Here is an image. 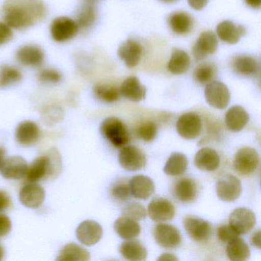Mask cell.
I'll return each instance as SVG.
<instances>
[{
    "instance_id": "cell-41",
    "label": "cell",
    "mask_w": 261,
    "mask_h": 261,
    "mask_svg": "<svg viewBox=\"0 0 261 261\" xmlns=\"http://www.w3.org/2000/svg\"><path fill=\"white\" fill-rule=\"evenodd\" d=\"M111 195L114 200L125 201L131 196L129 184L123 181L115 183L111 189Z\"/></svg>"
},
{
    "instance_id": "cell-36",
    "label": "cell",
    "mask_w": 261,
    "mask_h": 261,
    "mask_svg": "<svg viewBox=\"0 0 261 261\" xmlns=\"http://www.w3.org/2000/svg\"><path fill=\"white\" fill-rule=\"evenodd\" d=\"M94 94L99 100L108 103L117 101L121 97L120 88L113 85H96L94 88Z\"/></svg>"
},
{
    "instance_id": "cell-45",
    "label": "cell",
    "mask_w": 261,
    "mask_h": 261,
    "mask_svg": "<svg viewBox=\"0 0 261 261\" xmlns=\"http://www.w3.org/2000/svg\"><path fill=\"white\" fill-rule=\"evenodd\" d=\"M12 222L10 218L5 215H0V238H4L10 233Z\"/></svg>"
},
{
    "instance_id": "cell-44",
    "label": "cell",
    "mask_w": 261,
    "mask_h": 261,
    "mask_svg": "<svg viewBox=\"0 0 261 261\" xmlns=\"http://www.w3.org/2000/svg\"><path fill=\"white\" fill-rule=\"evenodd\" d=\"M13 37V30L7 23L0 22V46L8 43Z\"/></svg>"
},
{
    "instance_id": "cell-52",
    "label": "cell",
    "mask_w": 261,
    "mask_h": 261,
    "mask_svg": "<svg viewBox=\"0 0 261 261\" xmlns=\"http://www.w3.org/2000/svg\"><path fill=\"white\" fill-rule=\"evenodd\" d=\"M4 249L2 246L0 245V260H2L4 259Z\"/></svg>"
},
{
    "instance_id": "cell-34",
    "label": "cell",
    "mask_w": 261,
    "mask_h": 261,
    "mask_svg": "<svg viewBox=\"0 0 261 261\" xmlns=\"http://www.w3.org/2000/svg\"><path fill=\"white\" fill-rule=\"evenodd\" d=\"M193 22L189 14L186 13H175L169 19V25L174 33L184 35L192 30Z\"/></svg>"
},
{
    "instance_id": "cell-13",
    "label": "cell",
    "mask_w": 261,
    "mask_h": 261,
    "mask_svg": "<svg viewBox=\"0 0 261 261\" xmlns=\"http://www.w3.org/2000/svg\"><path fill=\"white\" fill-rule=\"evenodd\" d=\"M218 38L212 31H206L201 33L198 40L195 42L192 54L195 60L201 61L208 55H212L218 49Z\"/></svg>"
},
{
    "instance_id": "cell-43",
    "label": "cell",
    "mask_w": 261,
    "mask_h": 261,
    "mask_svg": "<svg viewBox=\"0 0 261 261\" xmlns=\"http://www.w3.org/2000/svg\"><path fill=\"white\" fill-rule=\"evenodd\" d=\"M217 235L221 242L226 244L239 238V234L230 225L220 226L217 230Z\"/></svg>"
},
{
    "instance_id": "cell-54",
    "label": "cell",
    "mask_w": 261,
    "mask_h": 261,
    "mask_svg": "<svg viewBox=\"0 0 261 261\" xmlns=\"http://www.w3.org/2000/svg\"><path fill=\"white\" fill-rule=\"evenodd\" d=\"M89 1H96V0H89Z\"/></svg>"
},
{
    "instance_id": "cell-48",
    "label": "cell",
    "mask_w": 261,
    "mask_h": 261,
    "mask_svg": "<svg viewBox=\"0 0 261 261\" xmlns=\"http://www.w3.org/2000/svg\"><path fill=\"white\" fill-rule=\"evenodd\" d=\"M251 242L254 247L260 248V230H257L252 235Z\"/></svg>"
},
{
    "instance_id": "cell-21",
    "label": "cell",
    "mask_w": 261,
    "mask_h": 261,
    "mask_svg": "<svg viewBox=\"0 0 261 261\" xmlns=\"http://www.w3.org/2000/svg\"><path fill=\"white\" fill-rule=\"evenodd\" d=\"M220 163L219 155L212 148H202L195 154V165L200 170L213 172L219 168Z\"/></svg>"
},
{
    "instance_id": "cell-29",
    "label": "cell",
    "mask_w": 261,
    "mask_h": 261,
    "mask_svg": "<svg viewBox=\"0 0 261 261\" xmlns=\"http://www.w3.org/2000/svg\"><path fill=\"white\" fill-rule=\"evenodd\" d=\"M90 259L89 252L74 243L66 244L56 258L57 260L60 261H88Z\"/></svg>"
},
{
    "instance_id": "cell-50",
    "label": "cell",
    "mask_w": 261,
    "mask_h": 261,
    "mask_svg": "<svg viewBox=\"0 0 261 261\" xmlns=\"http://www.w3.org/2000/svg\"><path fill=\"white\" fill-rule=\"evenodd\" d=\"M158 259L159 260H178V259L174 255L164 253V254L161 255V256Z\"/></svg>"
},
{
    "instance_id": "cell-14",
    "label": "cell",
    "mask_w": 261,
    "mask_h": 261,
    "mask_svg": "<svg viewBox=\"0 0 261 261\" xmlns=\"http://www.w3.org/2000/svg\"><path fill=\"white\" fill-rule=\"evenodd\" d=\"M103 229L99 223L94 221H85L81 223L76 230L77 240L84 245L93 246L101 239Z\"/></svg>"
},
{
    "instance_id": "cell-8",
    "label": "cell",
    "mask_w": 261,
    "mask_h": 261,
    "mask_svg": "<svg viewBox=\"0 0 261 261\" xmlns=\"http://www.w3.org/2000/svg\"><path fill=\"white\" fill-rule=\"evenodd\" d=\"M79 27L76 21L66 16L57 18L50 28L53 39L57 42H65L75 37Z\"/></svg>"
},
{
    "instance_id": "cell-3",
    "label": "cell",
    "mask_w": 261,
    "mask_h": 261,
    "mask_svg": "<svg viewBox=\"0 0 261 261\" xmlns=\"http://www.w3.org/2000/svg\"><path fill=\"white\" fill-rule=\"evenodd\" d=\"M259 157L257 151L251 147L240 149L233 158V168L242 175L253 173L259 166Z\"/></svg>"
},
{
    "instance_id": "cell-9",
    "label": "cell",
    "mask_w": 261,
    "mask_h": 261,
    "mask_svg": "<svg viewBox=\"0 0 261 261\" xmlns=\"http://www.w3.org/2000/svg\"><path fill=\"white\" fill-rule=\"evenodd\" d=\"M256 223V218L253 211L246 207L235 209L229 217V225L239 235L249 233Z\"/></svg>"
},
{
    "instance_id": "cell-39",
    "label": "cell",
    "mask_w": 261,
    "mask_h": 261,
    "mask_svg": "<svg viewBox=\"0 0 261 261\" xmlns=\"http://www.w3.org/2000/svg\"><path fill=\"white\" fill-rule=\"evenodd\" d=\"M122 215L135 221H140L146 218V208L137 202H131L126 204L123 210H122Z\"/></svg>"
},
{
    "instance_id": "cell-53",
    "label": "cell",
    "mask_w": 261,
    "mask_h": 261,
    "mask_svg": "<svg viewBox=\"0 0 261 261\" xmlns=\"http://www.w3.org/2000/svg\"><path fill=\"white\" fill-rule=\"evenodd\" d=\"M161 1H163V2H164V3H167V4H169V3L175 2V1H176V0H161Z\"/></svg>"
},
{
    "instance_id": "cell-38",
    "label": "cell",
    "mask_w": 261,
    "mask_h": 261,
    "mask_svg": "<svg viewBox=\"0 0 261 261\" xmlns=\"http://www.w3.org/2000/svg\"><path fill=\"white\" fill-rule=\"evenodd\" d=\"M96 19V11L91 4H83L77 14V22L79 27L88 28L94 24Z\"/></svg>"
},
{
    "instance_id": "cell-51",
    "label": "cell",
    "mask_w": 261,
    "mask_h": 261,
    "mask_svg": "<svg viewBox=\"0 0 261 261\" xmlns=\"http://www.w3.org/2000/svg\"><path fill=\"white\" fill-rule=\"evenodd\" d=\"M6 149L3 146H0V170L5 161Z\"/></svg>"
},
{
    "instance_id": "cell-31",
    "label": "cell",
    "mask_w": 261,
    "mask_h": 261,
    "mask_svg": "<svg viewBox=\"0 0 261 261\" xmlns=\"http://www.w3.org/2000/svg\"><path fill=\"white\" fill-rule=\"evenodd\" d=\"M191 61L189 55L183 50L175 48L172 51L167 68L173 74H185L190 67Z\"/></svg>"
},
{
    "instance_id": "cell-28",
    "label": "cell",
    "mask_w": 261,
    "mask_h": 261,
    "mask_svg": "<svg viewBox=\"0 0 261 261\" xmlns=\"http://www.w3.org/2000/svg\"><path fill=\"white\" fill-rule=\"evenodd\" d=\"M120 252L122 256L131 261L145 260L147 257L146 247L137 240H126L120 245Z\"/></svg>"
},
{
    "instance_id": "cell-24",
    "label": "cell",
    "mask_w": 261,
    "mask_h": 261,
    "mask_svg": "<svg viewBox=\"0 0 261 261\" xmlns=\"http://www.w3.org/2000/svg\"><path fill=\"white\" fill-rule=\"evenodd\" d=\"M40 137V129L33 121H23L18 125L16 129V139L19 144L30 146L34 144Z\"/></svg>"
},
{
    "instance_id": "cell-7",
    "label": "cell",
    "mask_w": 261,
    "mask_h": 261,
    "mask_svg": "<svg viewBox=\"0 0 261 261\" xmlns=\"http://www.w3.org/2000/svg\"><path fill=\"white\" fill-rule=\"evenodd\" d=\"M242 186L239 178L233 175H223L216 183V193L218 198L226 202H232L239 198Z\"/></svg>"
},
{
    "instance_id": "cell-25",
    "label": "cell",
    "mask_w": 261,
    "mask_h": 261,
    "mask_svg": "<svg viewBox=\"0 0 261 261\" xmlns=\"http://www.w3.org/2000/svg\"><path fill=\"white\" fill-rule=\"evenodd\" d=\"M121 95L133 102H140L145 99L146 94V87L142 85L137 77L126 79L120 88Z\"/></svg>"
},
{
    "instance_id": "cell-4",
    "label": "cell",
    "mask_w": 261,
    "mask_h": 261,
    "mask_svg": "<svg viewBox=\"0 0 261 261\" xmlns=\"http://www.w3.org/2000/svg\"><path fill=\"white\" fill-rule=\"evenodd\" d=\"M206 101L215 109L223 110L228 106L230 100L228 88L221 82H211L204 89Z\"/></svg>"
},
{
    "instance_id": "cell-12",
    "label": "cell",
    "mask_w": 261,
    "mask_h": 261,
    "mask_svg": "<svg viewBox=\"0 0 261 261\" xmlns=\"http://www.w3.org/2000/svg\"><path fill=\"white\" fill-rule=\"evenodd\" d=\"M149 218L155 222L171 221L175 216V209L169 200L156 198L152 200L148 206Z\"/></svg>"
},
{
    "instance_id": "cell-17",
    "label": "cell",
    "mask_w": 261,
    "mask_h": 261,
    "mask_svg": "<svg viewBox=\"0 0 261 261\" xmlns=\"http://www.w3.org/2000/svg\"><path fill=\"white\" fill-rule=\"evenodd\" d=\"M16 59L19 64L30 68L39 67L43 63L45 54L39 47L25 45L20 47L16 53Z\"/></svg>"
},
{
    "instance_id": "cell-2",
    "label": "cell",
    "mask_w": 261,
    "mask_h": 261,
    "mask_svg": "<svg viewBox=\"0 0 261 261\" xmlns=\"http://www.w3.org/2000/svg\"><path fill=\"white\" fill-rule=\"evenodd\" d=\"M100 133L107 140L117 148L126 146L130 140L127 127L117 117L105 119L100 125Z\"/></svg>"
},
{
    "instance_id": "cell-23",
    "label": "cell",
    "mask_w": 261,
    "mask_h": 261,
    "mask_svg": "<svg viewBox=\"0 0 261 261\" xmlns=\"http://www.w3.org/2000/svg\"><path fill=\"white\" fill-rule=\"evenodd\" d=\"M53 167L51 160L47 156H41L36 159L28 168L27 178L30 183H36L50 175L53 172Z\"/></svg>"
},
{
    "instance_id": "cell-20",
    "label": "cell",
    "mask_w": 261,
    "mask_h": 261,
    "mask_svg": "<svg viewBox=\"0 0 261 261\" xmlns=\"http://www.w3.org/2000/svg\"><path fill=\"white\" fill-rule=\"evenodd\" d=\"M173 194L181 202H193L198 196V185L192 178H181L175 183Z\"/></svg>"
},
{
    "instance_id": "cell-37",
    "label": "cell",
    "mask_w": 261,
    "mask_h": 261,
    "mask_svg": "<svg viewBox=\"0 0 261 261\" xmlns=\"http://www.w3.org/2000/svg\"><path fill=\"white\" fill-rule=\"evenodd\" d=\"M216 67L210 62H204L197 67L194 72V77L198 83L206 85L212 82L216 74Z\"/></svg>"
},
{
    "instance_id": "cell-33",
    "label": "cell",
    "mask_w": 261,
    "mask_h": 261,
    "mask_svg": "<svg viewBox=\"0 0 261 261\" xmlns=\"http://www.w3.org/2000/svg\"><path fill=\"white\" fill-rule=\"evenodd\" d=\"M188 163L186 155L181 152H173L168 159L163 170L166 175L170 176L181 175L187 169Z\"/></svg>"
},
{
    "instance_id": "cell-6",
    "label": "cell",
    "mask_w": 261,
    "mask_h": 261,
    "mask_svg": "<svg viewBox=\"0 0 261 261\" xmlns=\"http://www.w3.org/2000/svg\"><path fill=\"white\" fill-rule=\"evenodd\" d=\"M185 230L193 241L204 242L211 238L212 228L205 220L195 215H188L183 220Z\"/></svg>"
},
{
    "instance_id": "cell-19",
    "label": "cell",
    "mask_w": 261,
    "mask_h": 261,
    "mask_svg": "<svg viewBox=\"0 0 261 261\" xmlns=\"http://www.w3.org/2000/svg\"><path fill=\"white\" fill-rule=\"evenodd\" d=\"M131 195L137 199H148L155 192V184L152 179L146 175L133 177L129 182Z\"/></svg>"
},
{
    "instance_id": "cell-46",
    "label": "cell",
    "mask_w": 261,
    "mask_h": 261,
    "mask_svg": "<svg viewBox=\"0 0 261 261\" xmlns=\"http://www.w3.org/2000/svg\"><path fill=\"white\" fill-rule=\"evenodd\" d=\"M10 204V198L8 194L4 191H0V212L5 210Z\"/></svg>"
},
{
    "instance_id": "cell-16",
    "label": "cell",
    "mask_w": 261,
    "mask_h": 261,
    "mask_svg": "<svg viewBox=\"0 0 261 261\" xmlns=\"http://www.w3.org/2000/svg\"><path fill=\"white\" fill-rule=\"evenodd\" d=\"M45 192L43 188L36 183H30L21 189L19 200L25 207L37 208L45 201Z\"/></svg>"
},
{
    "instance_id": "cell-35",
    "label": "cell",
    "mask_w": 261,
    "mask_h": 261,
    "mask_svg": "<svg viewBox=\"0 0 261 261\" xmlns=\"http://www.w3.org/2000/svg\"><path fill=\"white\" fill-rule=\"evenodd\" d=\"M22 79V73L15 67L9 65L0 67V88H10L19 83Z\"/></svg>"
},
{
    "instance_id": "cell-27",
    "label": "cell",
    "mask_w": 261,
    "mask_h": 261,
    "mask_svg": "<svg viewBox=\"0 0 261 261\" xmlns=\"http://www.w3.org/2000/svg\"><path fill=\"white\" fill-rule=\"evenodd\" d=\"M116 233L124 240L134 239L141 233V227L135 220L122 216L114 223Z\"/></svg>"
},
{
    "instance_id": "cell-32",
    "label": "cell",
    "mask_w": 261,
    "mask_h": 261,
    "mask_svg": "<svg viewBox=\"0 0 261 261\" xmlns=\"http://www.w3.org/2000/svg\"><path fill=\"white\" fill-rule=\"evenodd\" d=\"M226 253L230 260L245 261L250 257V250L244 240L238 238L227 243Z\"/></svg>"
},
{
    "instance_id": "cell-47",
    "label": "cell",
    "mask_w": 261,
    "mask_h": 261,
    "mask_svg": "<svg viewBox=\"0 0 261 261\" xmlns=\"http://www.w3.org/2000/svg\"><path fill=\"white\" fill-rule=\"evenodd\" d=\"M208 2L209 0H188L189 6L198 11L203 10L207 5Z\"/></svg>"
},
{
    "instance_id": "cell-42",
    "label": "cell",
    "mask_w": 261,
    "mask_h": 261,
    "mask_svg": "<svg viewBox=\"0 0 261 261\" xmlns=\"http://www.w3.org/2000/svg\"><path fill=\"white\" fill-rule=\"evenodd\" d=\"M62 74L53 68H45L39 73V79L41 82L48 85H56L62 81Z\"/></svg>"
},
{
    "instance_id": "cell-22",
    "label": "cell",
    "mask_w": 261,
    "mask_h": 261,
    "mask_svg": "<svg viewBox=\"0 0 261 261\" xmlns=\"http://www.w3.org/2000/svg\"><path fill=\"white\" fill-rule=\"evenodd\" d=\"M216 32L223 42L234 45L246 34V29L243 25H237L231 21L226 20L218 24Z\"/></svg>"
},
{
    "instance_id": "cell-15",
    "label": "cell",
    "mask_w": 261,
    "mask_h": 261,
    "mask_svg": "<svg viewBox=\"0 0 261 261\" xmlns=\"http://www.w3.org/2000/svg\"><path fill=\"white\" fill-rule=\"evenodd\" d=\"M117 55L126 67L134 68L141 60L143 47L136 41L127 39L120 45Z\"/></svg>"
},
{
    "instance_id": "cell-40",
    "label": "cell",
    "mask_w": 261,
    "mask_h": 261,
    "mask_svg": "<svg viewBox=\"0 0 261 261\" xmlns=\"http://www.w3.org/2000/svg\"><path fill=\"white\" fill-rule=\"evenodd\" d=\"M156 124L154 122L148 121L139 126L137 134L140 140L145 142H152L157 135Z\"/></svg>"
},
{
    "instance_id": "cell-18",
    "label": "cell",
    "mask_w": 261,
    "mask_h": 261,
    "mask_svg": "<svg viewBox=\"0 0 261 261\" xmlns=\"http://www.w3.org/2000/svg\"><path fill=\"white\" fill-rule=\"evenodd\" d=\"M28 168L27 161L22 157L11 156L6 159L0 172L7 179H21L27 175Z\"/></svg>"
},
{
    "instance_id": "cell-10",
    "label": "cell",
    "mask_w": 261,
    "mask_h": 261,
    "mask_svg": "<svg viewBox=\"0 0 261 261\" xmlns=\"http://www.w3.org/2000/svg\"><path fill=\"white\" fill-rule=\"evenodd\" d=\"M154 238L160 247L166 249H174L181 244V235L175 226L168 224L155 225L153 231Z\"/></svg>"
},
{
    "instance_id": "cell-11",
    "label": "cell",
    "mask_w": 261,
    "mask_h": 261,
    "mask_svg": "<svg viewBox=\"0 0 261 261\" xmlns=\"http://www.w3.org/2000/svg\"><path fill=\"white\" fill-rule=\"evenodd\" d=\"M202 123L201 117L195 113H186L178 118L176 129L180 137L186 140H194L201 134Z\"/></svg>"
},
{
    "instance_id": "cell-1",
    "label": "cell",
    "mask_w": 261,
    "mask_h": 261,
    "mask_svg": "<svg viewBox=\"0 0 261 261\" xmlns=\"http://www.w3.org/2000/svg\"><path fill=\"white\" fill-rule=\"evenodd\" d=\"M4 12L7 25L12 29L23 30L43 18L45 8L40 0H7Z\"/></svg>"
},
{
    "instance_id": "cell-49",
    "label": "cell",
    "mask_w": 261,
    "mask_h": 261,
    "mask_svg": "<svg viewBox=\"0 0 261 261\" xmlns=\"http://www.w3.org/2000/svg\"><path fill=\"white\" fill-rule=\"evenodd\" d=\"M245 2L249 7L253 9L259 8L261 6V0H245Z\"/></svg>"
},
{
    "instance_id": "cell-5",
    "label": "cell",
    "mask_w": 261,
    "mask_h": 261,
    "mask_svg": "<svg viewBox=\"0 0 261 261\" xmlns=\"http://www.w3.org/2000/svg\"><path fill=\"white\" fill-rule=\"evenodd\" d=\"M119 163L125 170L136 172L146 166V158L141 149L135 146H124L118 154Z\"/></svg>"
},
{
    "instance_id": "cell-30",
    "label": "cell",
    "mask_w": 261,
    "mask_h": 261,
    "mask_svg": "<svg viewBox=\"0 0 261 261\" xmlns=\"http://www.w3.org/2000/svg\"><path fill=\"white\" fill-rule=\"evenodd\" d=\"M232 67L237 74L245 77L255 75L259 71L258 62L250 56H240L235 58Z\"/></svg>"
},
{
    "instance_id": "cell-26",
    "label": "cell",
    "mask_w": 261,
    "mask_h": 261,
    "mask_svg": "<svg viewBox=\"0 0 261 261\" xmlns=\"http://www.w3.org/2000/svg\"><path fill=\"white\" fill-rule=\"evenodd\" d=\"M248 121V114L242 107H231L226 113L225 123L229 130L239 132L245 127Z\"/></svg>"
}]
</instances>
